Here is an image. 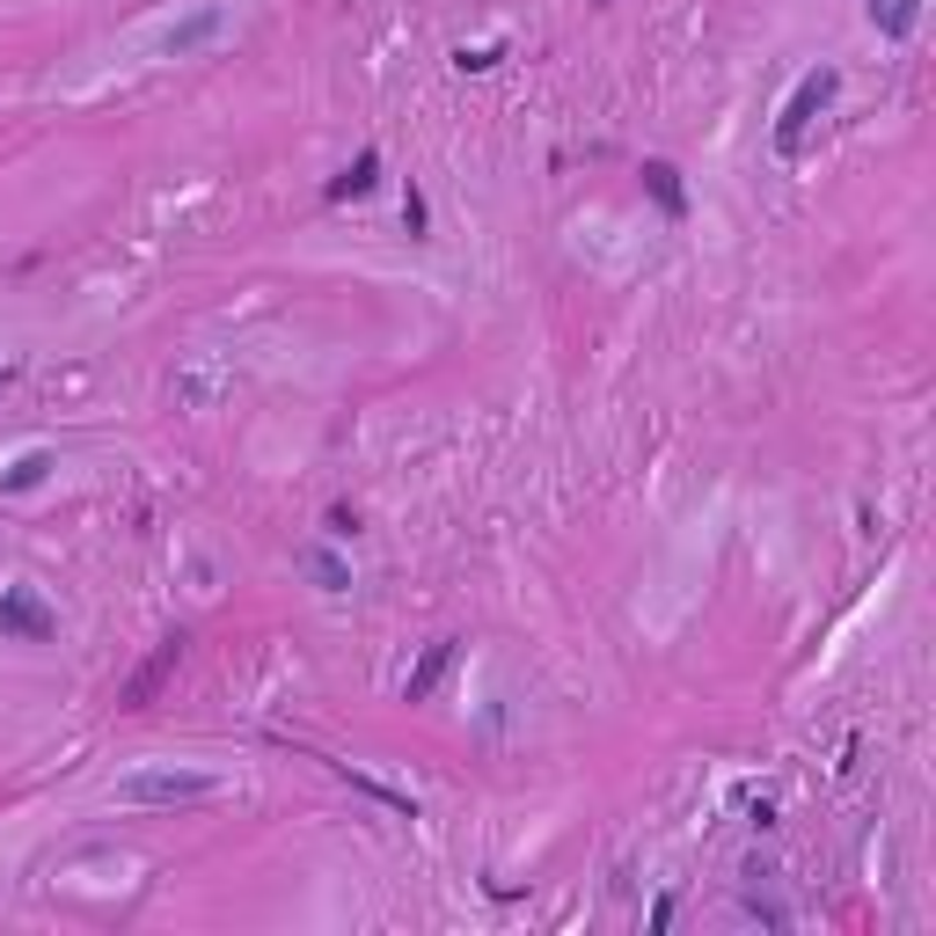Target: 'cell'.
Returning <instances> with one entry per match:
<instances>
[{
  "label": "cell",
  "mask_w": 936,
  "mask_h": 936,
  "mask_svg": "<svg viewBox=\"0 0 936 936\" xmlns=\"http://www.w3.org/2000/svg\"><path fill=\"white\" fill-rule=\"evenodd\" d=\"M220 783L212 776H191V768H140V776L118 783V805H132V813H147V805H198V797H212Z\"/></svg>",
  "instance_id": "cell-1"
},
{
  "label": "cell",
  "mask_w": 936,
  "mask_h": 936,
  "mask_svg": "<svg viewBox=\"0 0 936 936\" xmlns=\"http://www.w3.org/2000/svg\"><path fill=\"white\" fill-rule=\"evenodd\" d=\"M834 89H842V73H834V67H819V73L797 81L791 103H783V118H776V154H797V147H805V124L834 103Z\"/></svg>",
  "instance_id": "cell-2"
},
{
  "label": "cell",
  "mask_w": 936,
  "mask_h": 936,
  "mask_svg": "<svg viewBox=\"0 0 936 936\" xmlns=\"http://www.w3.org/2000/svg\"><path fill=\"white\" fill-rule=\"evenodd\" d=\"M183 644H191V636H183V630H177V636H161L154 652H147L140 666H132V681H124V688H118V709H147V703H154V695L169 688V673L183 666Z\"/></svg>",
  "instance_id": "cell-3"
},
{
  "label": "cell",
  "mask_w": 936,
  "mask_h": 936,
  "mask_svg": "<svg viewBox=\"0 0 936 936\" xmlns=\"http://www.w3.org/2000/svg\"><path fill=\"white\" fill-rule=\"evenodd\" d=\"M0 636H37V644H44V636H52V615H44L30 593H0Z\"/></svg>",
  "instance_id": "cell-4"
},
{
  "label": "cell",
  "mask_w": 936,
  "mask_h": 936,
  "mask_svg": "<svg viewBox=\"0 0 936 936\" xmlns=\"http://www.w3.org/2000/svg\"><path fill=\"white\" fill-rule=\"evenodd\" d=\"M373 177H381V154L366 147V154H359L344 177H330V191H322V198H330V205H344V198H366V191H373Z\"/></svg>",
  "instance_id": "cell-5"
},
{
  "label": "cell",
  "mask_w": 936,
  "mask_h": 936,
  "mask_svg": "<svg viewBox=\"0 0 936 936\" xmlns=\"http://www.w3.org/2000/svg\"><path fill=\"white\" fill-rule=\"evenodd\" d=\"M644 191L658 198V212H666V220H681V205H688V198H681V169H673V161H644Z\"/></svg>",
  "instance_id": "cell-6"
},
{
  "label": "cell",
  "mask_w": 936,
  "mask_h": 936,
  "mask_svg": "<svg viewBox=\"0 0 936 936\" xmlns=\"http://www.w3.org/2000/svg\"><path fill=\"white\" fill-rule=\"evenodd\" d=\"M870 22H878L893 44L900 37H915V22H922V0H870Z\"/></svg>",
  "instance_id": "cell-7"
},
{
  "label": "cell",
  "mask_w": 936,
  "mask_h": 936,
  "mask_svg": "<svg viewBox=\"0 0 936 936\" xmlns=\"http://www.w3.org/2000/svg\"><path fill=\"white\" fill-rule=\"evenodd\" d=\"M454 666V644H432V652H424V666L410 673V688H403V703H424V695L440 688V673Z\"/></svg>",
  "instance_id": "cell-8"
},
{
  "label": "cell",
  "mask_w": 936,
  "mask_h": 936,
  "mask_svg": "<svg viewBox=\"0 0 936 936\" xmlns=\"http://www.w3.org/2000/svg\"><path fill=\"white\" fill-rule=\"evenodd\" d=\"M212 30H220V8H198L191 22H177V30H169V52H177V59H183V52H198Z\"/></svg>",
  "instance_id": "cell-9"
},
{
  "label": "cell",
  "mask_w": 936,
  "mask_h": 936,
  "mask_svg": "<svg viewBox=\"0 0 936 936\" xmlns=\"http://www.w3.org/2000/svg\"><path fill=\"white\" fill-rule=\"evenodd\" d=\"M308 571H315V578L330 585V593H344V564H336L330 548H315V556H308Z\"/></svg>",
  "instance_id": "cell-10"
},
{
  "label": "cell",
  "mask_w": 936,
  "mask_h": 936,
  "mask_svg": "<svg viewBox=\"0 0 936 936\" xmlns=\"http://www.w3.org/2000/svg\"><path fill=\"white\" fill-rule=\"evenodd\" d=\"M30 483H44V454H30V461L8 469V491H30Z\"/></svg>",
  "instance_id": "cell-11"
},
{
  "label": "cell",
  "mask_w": 936,
  "mask_h": 936,
  "mask_svg": "<svg viewBox=\"0 0 936 936\" xmlns=\"http://www.w3.org/2000/svg\"><path fill=\"white\" fill-rule=\"evenodd\" d=\"M403 228H410V234L432 228V212H424V191H410V198H403Z\"/></svg>",
  "instance_id": "cell-12"
},
{
  "label": "cell",
  "mask_w": 936,
  "mask_h": 936,
  "mask_svg": "<svg viewBox=\"0 0 936 936\" xmlns=\"http://www.w3.org/2000/svg\"><path fill=\"white\" fill-rule=\"evenodd\" d=\"M497 59H505V52H497V44H483V52H461V73H491Z\"/></svg>",
  "instance_id": "cell-13"
},
{
  "label": "cell",
  "mask_w": 936,
  "mask_h": 936,
  "mask_svg": "<svg viewBox=\"0 0 936 936\" xmlns=\"http://www.w3.org/2000/svg\"><path fill=\"white\" fill-rule=\"evenodd\" d=\"M330 534H336V542H344V534H359V513H352V505H330Z\"/></svg>",
  "instance_id": "cell-14"
},
{
  "label": "cell",
  "mask_w": 936,
  "mask_h": 936,
  "mask_svg": "<svg viewBox=\"0 0 936 936\" xmlns=\"http://www.w3.org/2000/svg\"><path fill=\"white\" fill-rule=\"evenodd\" d=\"M8 381H16V373H8V366H0V389H8Z\"/></svg>",
  "instance_id": "cell-15"
}]
</instances>
